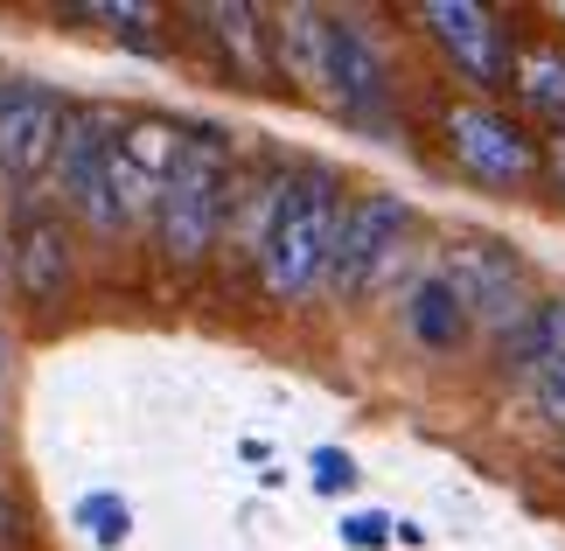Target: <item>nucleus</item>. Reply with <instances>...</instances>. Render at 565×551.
Returning <instances> with one entry per match:
<instances>
[{"label": "nucleus", "mask_w": 565, "mask_h": 551, "mask_svg": "<svg viewBox=\"0 0 565 551\" xmlns=\"http://www.w3.org/2000/svg\"><path fill=\"white\" fill-rule=\"evenodd\" d=\"M552 363H565V294H537L531 315L489 349V370H495L503 384H524V391H531Z\"/></svg>", "instance_id": "nucleus-15"}, {"label": "nucleus", "mask_w": 565, "mask_h": 551, "mask_svg": "<svg viewBox=\"0 0 565 551\" xmlns=\"http://www.w3.org/2000/svg\"><path fill=\"white\" fill-rule=\"evenodd\" d=\"M113 134H119V113H105V105H71L56 161H50V182H42L50 203L71 216V224L98 231V237H126L119 203H113Z\"/></svg>", "instance_id": "nucleus-4"}, {"label": "nucleus", "mask_w": 565, "mask_h": 551, "mask_svg": "<svg viewBox=\"0 0 565 551\" xmlns=\"http://www.w3.org/2000/svg\"><path fill=\"white\" fill-rule=\"evenodd\" d=\"M342 182L321 161H294V189L273 216V237L258 252V286L279 307H300L329 286V252H335V224H342Z\"/></svg>", "instance_id": "nucleus-2"}, {"label": "nucleus", "mask_w": 565, "mask_h": 551, "mask_svg": "<svg viewBox=\"0 0 565 551\" xmlns=\"http://www.w3.org/2000/svg\"><path fill=\"white\" fill-rule=\"evenodd\" d=\"M63 119H71V105L50 84H29V77L0 84V195H29L35 182H50Z\"/></svg>", "instance_id": "nucleus-9"}, {"label": "nucleus", "mask_w": 565, "mask_h": 551, "mask_svg": "<svg viewBox=\"0 0 565 551\" xmlns=\"http://www.w3.org/2000/svg\"><path fill=\"white\" fill-rule=\"evenodd\" d=\"M329 8H273V71L294 84L300 98H315L329 113Z\"/></svg>", "instance_id": "nucleus-13"}, {"label": "nucleus", "mask_w": 565, "mask_h": 551, "mask_svg": "<svg viewBox=\"0 0 565 551\" xmlns=\"http://www.w3.org/2000/svg\"><path fill=\"white\" fill-rule=\"evenodd\" d=\"M524 405H531V426H537V433L565 439V363H552L545 378L524 391Z\"/></svg>", "instance_id": "nucleus-20"}, {"label": "nucleus", "mask_w": 565, "mask_h": 551, "mask_svg": "<svg viewBox=\"0 0 565 551\" xmlns=\"http://www.w3.org/2000/svg\"><path fill=\"white\" fill-rule=\"evenodd\" d=\"M294 189V161H266V168H237V189H231V216H224V252L237 266L258 273V252L273 237V216Z\"/></svg>", "instance_id": "nucleus-14"}, {"label": "nucleus", "mask_w": 565, "mask_h": 551, "mask_svg": "<svg viewBox=\"0 0 565 551\" xmlns=\"http://www.w3.org/2000/svg\"><path fill=\"white\" fill-rule=\"evenodd\" d=\"M440 279L461 294L468 307V321H475V336H482L489 349L510 336L516 321L531 315V300H537V286L524 273V258H516L503 237H454L447 258H440Z\"/></svg>", "instance_id": "nucleus-8"}, {"label": "nucleus", "mask_w": 565, "mask_h": 551, "mask_svg": "<svg viewBox=\"0 0 565 551\" xmlns=\"http://www.w3.org/2000/svg\"><path fill=\"white\" fill-rule=\"evenodd\" d=\"M189 21L216 42L224 56V77L245 84V92H273V8H245V0H210V8H189Z\"/></svg>", "instance_id": "nucleus-11"}, {"label": "nucleus", "mask_w": 565, "mask_h": 551, "mask_svg": "<svg viewBox=\"0 0 565 551\" xmlns=\"http://www.w3.org/2000/svg\"><path fill=\"white\" fill-rule=\"evenodd\" d=\"M412 252V203L391 189H363L342 203V224H335V252H329V300H363L405 266Z\"/></svg>", "instance_id": "nucleus-5"}, {"label": "nucleus", "mask_w": 565, "mask_h": 551, "mask_svg": "<svg viewBox=\"0 0 565 551\" xmlns=\"http://www.w3.org/2000/svg\"><path fill=\"white\" fill-rule=\"evenodd\" d=\"M182 134H189V126L161 119V113L119 119V134H113V203H119L126 231H154V210H161L168 174H175Z\"/></svg>", "instance_id": "nucleus-10"}, {"label": "nucleus", "mask_w": 565, "mask_h": 551, "mask_svg": "<svg viewBox=\"0 0 565 551\" xmlns=\"http://www.w3.org/2000/svg\"><path fill=\"white\" fill-rule=\"evenodd\" d=\"M14 279H21V294L42 300V307H56L77 286V252H71V231H63L56 216H29V224H21V237H14Z\"/></svg>", "instance_id": "nucleus-16"}, {"label": "nucleus", "mask_w": 565, "mask_h": 551, "mask_svg": "<svg viewBox=\"0 0 565 551\" xmlns=\"http://www.w3.org/2000/svg\"><path fill=\"white\" fill-rule=\"evenodd\" d=\"M308 468H315V489H321V496H342V489H356V460L342 454V447H321V454L308 460Z\"/></svg>", "instance_id": "nucleus-22"}, {"label": "nucleus", "mask_w": 565, "mask_h": 551, "mask_svg": "<svg viewBox=\"0 0 565 551\" xmlns=\"http://www.w3.org/2000/svg\"><path fill=\"white\" fill-rule=\"evenodd\" d=\"M77 523H84V531H92L105 551H119L126 538H134V510H126V496H113V489L84 496V502H77Z\"/></svg>", "instance_id": "nucleus-19"}, {"label": "nucleus", "mask_w": 565, "mask_h": 551, "mask_svg": "<svg viewBox=\"0 0 565 551\" xmlns=\"http://www.w3.org/2000/svg\"><path fill=\"white\" fill-rule=\"evenodd\" d=\"M0 84H8V77H0Z\"/></svg>", "instance_id": "nucleus-28"}, {"label": "nucleus", "mask_w": 565, "mask_h": 551, "mask_svg": "<svg viewBox=\"0 0 565 551\" xmlns=\"http://www.w3.org/2000/svg\"><path fill=\"white\" fill-rule=\"evenodd\" d=\"M545 189H558V203H565V126L545 134Z\"/></svg>", "instance_id": "nucleus-23"}, {"label": "nucleus", "mask_w": 565, "mask_h": 551, "mask_svg": "<svg viewBox=\"0 0 565 551\" xmlns=\"http://www.w3.org/2000/svg\"><path fill=\"white\" fill-rule=\"evenodd\" d=\"M510 113L537 126V134H558L565 126V35L558 29H531L516 35V71H510Z\"/></svg>", "instance_id": "nucleus-12"}, {"label": "nucleus", "mask_w": 565, "mask_h": 551, "mask_svg": "<svg viewBox=\"0 0 565 551\" xmlns=\"http://www.w3.org/2000/svg\"><path fill=\"white\" fill-rule=\"evenodd\" d=\"M0 370H8V336H0Z\"/></svg>", "instance_id": "nucleus-25"}, {"label": "nucleus", "mask_w": 565, "mask_h": 551, "mask_svg": "<svg viewBox=\"0 0 565 551\" xmlns=\"http://www.w3.org/2000/svg\"><path fill=\"white\" fill-rule=\"evenodd\" d=\"M412 21L433 35V50L468 84V98H510L516 29L503 21V8H482V0H426V8H412Z\"/></svg>", "instance_id": "nucleus-6"}, {"label": "nucleus", "mask_w": 565, "mask_h": 551, "mask_svg": "<svg viewBox=\"0 0 565 551\" xmlns=\"http://www.w3.org/2000/svg\"><path fill=\"white\" fill-rule=\"evenodd\" d=\"M0 523H8V502H0Z\"/></svg>", "instance_id": "nucleus-26"}, {"label": "nucleus", "mask_w": 565, "mask_h": 551, "mask_svg": "<svg viewBox=\"0 0 565 551\" xmlns=\"http://www.w3.org/2000/svg\"><path fill=\"white\" fill-rule=\"evenodd\" d=\"M231 189H237V147L224 126H189L175 174L161 189L154 210V252L168 273H203L224 252V216H231Z\"/></svg>", "instance_id": "nucleus-1"}, {"label": "nucleus", "mask_w": 565, "mask_h": 551, "mask_svg": "<svg viewBox=\"0 0 565 551\" xmlns=\"http://www.w3.org/2000/svg\"><path fill=\"white\" fill-rule=\"evenodd\" d=\"M391 538H398V523H391L384 510H350L342 517V544H356V551H377Z\"/></svg>", "instance_id": "nucleus-21"}, {"label": "nucleus", "mask_w": 565, "mask_h": 551, "mask_svg": "<svg viewBox=\"0 0 565 551\" xmlns=\"http://www.w3.org/2000/svg\"><path fill=\"white\" fill-rule=\"evenodd\" d=\"M329 35H335L329 113L342 126H356V134H371V140H391L398 134V77H391L384 35L363 14H335V8H329Z\"/></svg>", "instance_id": "nucleus-7"}, {"label": "nucleus", "mask_w": 565, "mask_h": 551, "mask_svg": "<svg viewBox=\"0 0 565 551\" xmlns=\"http://www.w3.org/2000/svg\"><path fill=\"white\" fill-rule=\"evenodd\" d=\"M84 21H105L126 50H140V56H161L168 42H161V14L154 8H134V0H98V8H84Z\"/></svg>", "instance_id": "nucleus-18"}, {"label": "nucleus", "mask_w": 565, "mask_h": 551, "mask_svg": "<svg viewBox=\"0 0 565 551\" xmlns=\"http://www.w3.org/2000/svg\"><path fill=\"white\" fill-rule=\"evenodd\" d=\"M440 153L461 182L489 195L545 189V134L524 126L503 98H447L440 105Z\"/></svg>", "instance_id": "nucleus-3"}, {"label": "nucleus", "mask_w": 565, "mask_h": 551, "mask_svg": "<svg viewBox=\"0 0 565 551\" xmlns=\"http://www.w3.org/2000/svg\"><path fill=\"white\" fill-rule=\"evenodd\" d=\"M405 336L426 349V357H454V349H468V336H475V321H468V307H461V294L440 279V266L433 273H419L405 286Z\"/></svg>", "instance_id": "nucleus-17"}, {"label": "nucleus", "mask_w": 565, "mask_h": 551, "mask_svg": "<svg viewBox=\"0 0 565 551\" xmlns=\"http://www.w3.org/2000/svg\"><path fill=\"white\" fill-rule=\"evenodd\" d=\"M558 460H565V439H558Z\"/></svg>", "instance_id": "nucleus-27"}, {"label": "nucleus", "mask_w": 565, "mask_h": 551, "mask_svg": "<svg viewBox=\"0 0 565 551\" xmlns=\"http://www.w3.org/2000/svg\"><path fill=\"white\" fill-rule=\"evenodd\" d=\"M552 21H558V35H565V8H552Z\"/></svg>", "instance_id": "nucleus-24"}]
</instances>
